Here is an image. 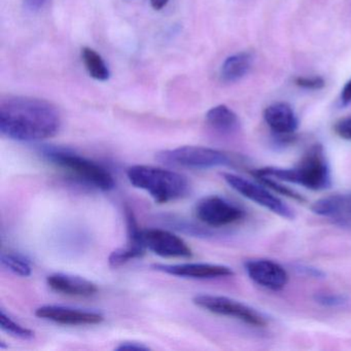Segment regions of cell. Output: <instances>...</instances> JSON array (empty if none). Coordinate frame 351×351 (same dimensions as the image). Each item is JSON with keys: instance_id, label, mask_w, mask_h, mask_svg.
Returning a JSON list of instances; mask_svg holds the SVG:
<instances>
[{"instance_id": "cell-1", "label": "cell", "mask_w": 351, "mask_h": 351, "mask_svg": "<svg viewBox=\"0 0 351 351\" xmlns=\"http://www.w3.org/2000/svg\"><path fill=\"white\" fill-rule=\"evenodd\" d=\"M62 125L58 108L40 98L5 96L0 100V132L17 141H38L55 136Z\"/></svg>"}, {"instance_id": "cell-2", "label": "cell", "mask_w": 351, "mask_h": 351, "mask_svg": "<svg viewBox=\"0 0 351 351\" xmlns=\"http://www.w3.org/2000/svg\"><path fill=\"white\" fill-rule=\"evenodd\" d=\"M254 178H270L299 184L308 190L324 191L332 186L330 168L324 147L315 145L304 154L293 168L265 167L252 172Z\"/></svg>"}, {"instance_id": "cell-3", "label": "cell", "mask_w": 351, "mask_h": 351, "mask_svg": "<svg viewBox=\"0 0 351 351\" xmlns=\"http://www.w3.org/2000/svg\"><path fill=\"white\" fill-rule=\"evenodd\" d=\"M127 178L133 186L147 192L159 204L180 200L190 191L186 176L155 166H132L127 170Z\"/></svg>"}, {"instance_id": "cell-4", "label": "cell", "mask_w": 351, "mask_h": 351, "mask_svg": "<svg viewBox=\"0 0 351 351\" xmlns=\"http://www.w3.org/2000/svg\"><path fill=\"white\" fill-rule=\"evenodd\" d=\"M43 155L57 167L98 190L108 192L116 186L114 178L106 168L75 152L60 147H45Z\"/></svg>"}, {"instance_id": "cell-5", "label": "cell", "mask_w": 351, "mask_h": 351, "mask_svg": "<svg viewBox=\"0 0 351 351\" xmlns=\"http://www.w3.org/2000/svg\"><path fill=\"white\" fill-rule=\"evenodd\" d=\"M158 161L166 165L190 169H210L233 165V160L228 154L210 147L199 145H184L173 149L161 152L157 155Z\"/></svg>"}, {"instance_id": "cell-6", "label": "cell", "mask_w": 351, "mask_h": 351, "mask_svg": "<svg viewBox=\"0 0 351 351\" xmlns=\"http://www.w3.org/2000/svg\"><path fill=\"white\" fill-rule=\"evenodd\" d=\"M195 305L217 315L235 318L248 326L264 328L267 319L258 310L237 300L223 295H198L193 300Z\"/></svg>"}, {"instance_id": "cell-7", "label": "cell", "mask_w": 351, "mask_h": 351, "mask_svg": "<svg viewBox=\"0 0 351 351\" xmlns=\"http://www.w3.org/2000/svg\"><path fill=\"white\" fill-rule=\"evenodd\" d=\"M223 178L234 191L239 193L241 196L245 197L248 200L268 209L271 213H275L282 219H289V221L295 219V215L293 209L278 197L272 194L268 189L265 188L264 184H256L233 173H223Z\"/></svg>"}, {"instance_id": "cell-8", "label": "cell", "mask_w": 351, "mask_h": 351, "mask_svg": "<svg viewBox=\"0 0 351 351\" xmlns=\"http://www.w3.org/2000/svg\"><path fill=\"white\" fill-rule=\"evenodd\" d=\"M195 215L207 227L221 228L242 221L245 211L223 197L207 196L197 203Z\"/></svg>"}, {"instance_id": "cell-9", "label": "cell", "mask_w": 351, "mask_h": 351, "mask_svg": "<svg viewBox=\"0 0 351 351\" xmlns=\"http://www.w3.org/2000/svg\"><path fill=\"white\" fill-rule=\"evenodd\" d=\"M143 241L147 250L162 258H192L193 252L180 236L162 229L143 230Z\"/></svg>"}, {"instance_id": "cell-10", "label": "cell", "mask_w": 351, "mask_h": 351, "mask_svg": "<svg viewBox=\"0 0 351 351\" xmlns=\"http://www.w3.org/2000/svg\"><path fill=\"white\" fill-rule=\"evenodd\" d=\"M125 217L127 225V245L114 250L108 256V263L112 268H118L135 258L145 256L147 250L143 241V230L139 228L136 217L132 209L125 207Z\"/></svg>"}, {"instance_id": "cell-11", "label": "cell", "mask_w": 351, "mask_h": 351, "mask_svg": "<svg viewBox=\"0 0 351 351\" xmlns=\"http://www.w3.org/2000/svg\"><path fill=\"white\" fill-rule=\"evenodd\" d=\"M248 277L256 285L273 291H281L289 283L287 271L278 263L267 258H254L244 264Z\"/></svg>"}, {"instance_id": "cell-12", "label": "cell", "mask_w": 351, "mask_h": 351, "mask_svg": "<svg viewBox=\"0 0 351 351\" xmlns=\"http://www.w3.org/2000/svg\"><path fill=\"white\" fill-rule=\"evenodd\" d=\"M36 315L64 326H93L104 320V316L98 312L57 305L42 306L36 310Z\"/></svg>"}, {"instance_id": "cell-13", "label": "cell", "mask_w": 351, "mask_h": 351, "mask_svg": "<svg viewBox=\"0 0 351 351\" xmlns=\"http://www.w3.org/2000/svg\"><path fill=\"white\" fill-rule=\"evenodd\" d=\"M153 268L172 276L194 279H215L233 276L234 271L223 265L206 263H186V264H156Z\"/></svg>"}, {"instance_id": "cell-14", "label": "cell", "mask_w": 351, "mask_h": 351, "mask_svg": "<svg viewBox=\"0 0 351 351\" xmlns=\"http://www.w3.org/2000/svg\"><path fill=\"white\" fill-rule=\"evenodd\" d=\"M311 210L339 227L351 228V193L324 197L313 203Z\"/></svg>"}, {"instance_id": "cell-15", "label": "cell", "mask_w": 351, "mask_h": 351, "mask_svg": "<svg viewBox=\"0 0 351 351\" xmlns=\"http://www.w3.org/2000/svg\"><path fill=\"white\" fill-rule=\"evenodd\" d=\"M264 120L274 135L281 141H291V135L297 131L299 121L289 104L277 102L264 110Z\"/></svg>"}, {"instance_id": "cell-16", "label": "cell", "mask_w": 351, "mask_h": 351, "mask_svg": "<svg viewBox=\"0 0 351 351\" xmlns=\"http://www.w3.org/2000/svg\"><path fill=\"white\" fill-rule=\"evenodd\" d=\"M53 291L73 297H91L98 291L97 285L88 279L65 273H55L47 277Z\"/></svg>"}, {"instance_id": "cell-17", "label": "cell", "mask_w": 351, "mask_h": 351, "mask_svg": "<svg viewBox=\"0 0 351 351\" xmlns=\"http://www.w3.org/2000/svg\"><path fill=\"white\" fill-rule=\"evenodd\" d=\"M206 122L213 130L221 134H232L240 128L237 114L223 104L215 106L207 112Z\"/></svg>"}, {"instance_id": "cell-18", "label": "cell", "mask_w": 351, "mask_h": 351, "mask_svg": "<svg viewBox=\"0 0 351 351\" xmlns=\"http://www.w3.org/2000/svg\"><path fill=\"white\" fill-rule=\"evenodd\" d=\"M252 65V55L240 52L228 57L221 69V77L225 83H236L243 79Z\"/></svg>"}, {"instance_id": "cell-19", "label": "cell", "mask_w": 351, "mask_h": 351, "mask_svg": "<svg viewBox=\"0 0 351 351\" xmlns=\"http://www.w3.org/2000/svg\"><path fill=\"white\" fill-rule=\"evenodd\" d=\"M82 59L86 69L93 79L100 82H106L110 79V69L106 61L93 49L84 48L82 50Z\"/></svg>"}, {"instance_id": "cell-20", "label": "cell", "mask_w": 351, "mask_h": 351, "mask_svg": "<svg viewBox=\"0 0 351 351\" xmlns=\"http://www.w3.org/2000/svg\"><path fill=\"white\" fill-rule=\"evenodd\" d=\"M1 264L8 270L11 271L14 274L19 275V276L27 277L32 275V270L30 263L21 254L3 252L1 254Z\"/></svg>"}, {"instance_id": "cell-21", "label": "cell", "mask_w": 351, "mask_h": 351, "mask_svg": "<svg viewBox=\"0 0 351 351\" xmlns=\"http://www.w3.org/2000/svg\"><path fill=\"white\" fill-rule=\"evenodd\" d=\"M0 328L3 332H8L15 338L22 339V340H32L34 338V330L12 319L3 309L0 310Z\"/></svg>"}, {"instance_id": "cell-22", "label": "cell", "mask_w": 351, "mask_h": 351, "mask_svg": "<svg viewBox=\"0 0 351 351\" xmlns=\"http://www.w3.org/2000/svg\"><path fill=\"white\" fill-rule=\"evenodd\" d=\"M261 184H264L267 188L270 190L274 191V192L278 193V194L283 195V196L289 197V198L293 199V200L299 201V202H304L305 198L299 193L295 191L291 190L289 186H285V184H281L279 180H274V178H256Z\"/></svg>"}, {"instance_id": "cell-23", "label": "cell", "mask_w": 351, "mask_h": 351, "mask_svg": "<svg viewBox=\"0 0 351 351\" xmlns=\"http://www.w3.org/2000/svg\"><path fill=\"white\" fill-rule=\"evenodd\" d=\"M313 299L318 305L328 308L341 307L348 302V297L344 293H326V291L316 293Z\"/></svg>"}, {"instance_id": "cell-24", "label": "cell", "mask_w": 351, "mask_h": 351, "mask_svg": "<svg viewBox=\"0 0 351 351\" xmlns=\"http://www.w3.org/2000/svg\"><path fill=\"white\" fill-rule=\"evenodd\" d=\"M298 87L307 90H320L326 86V82L322 77H299L295 80Z\"/></svg>"}, {"instance_id": "cell-25", "label": "cell", "mask_w": 351, "mask_h": 351, "mask_svg": "<svg viewBox=\"0 0 351 351\" xmlns=\"http://www.w3.org/2000/svg\"><path fill=\"white\" fill-rule=\"evenodd\" d=\"M334 130L341 138L351 141V117L342 119V120L337 122Z\"/></svg>"}, {"instance_id": "cell-26", "label": "cell", "mask_w": 351, "mask_h": 351, "mask_svg": "<svg viewBox=\"0 0 351 351\" xmlns=\"http://www.w3.org/2000/svg\"><path fill=\"white\" fill-rule=\"evenodd\" d=\"M149 347L145 345V343L137 342V341H124L120 343L119 346L117 347L116 350H132V351H143L149 350Z\"/></svg>"}, {"instance_id": "cell-27", "label": "cell", "mask_w": 351, "mask_h": 351, "mask_svg": "<svg viewBox=\"0 0 351 351\" xmlns=\"http://www.w3.org/2000/svg\"><path fill=\"white\" fill-rule=\"evenodd\" d=\"M297 270L303 274L307 275L309 277H314V278H322L324 276V273L318 269L313 268V267L304 266V265H300L297 267Z\"/></svg>"}, {"instance_id": "cell-28", "label": "cell", "mask_w": 351, "mask_h": 351, "mask_svg": "<svg viewBox=\"0 0 351 351\" xmlns=\"http://www.w3.org/2000/svg\"><path fill=\"white\" fill-rule=\"evenodd\" d=\"M341 102L343 106H347L351 102V80H349L343 87L342 92H341Z\"/></svg>"}, {"instance_id": "cell-29", "label": "cell", "mask_w": 351, "mask_h": 351, "mask_svg": "<svg viewBox=\"0 0 351 351\" xmlns=\"http://www.w3.org/2000/svg\"><path fill=\"white\" fill-rule=\"evenodd\" d=\"M149 1H151L152 8L156 11H161L169 3V0H149Z\"/></svg>"}, {"instance_id": "cell-30", "label": "cell", "mask_w": 351, "mask_h": 351, "mask_svg": "<svg viewBox=\"0 0 351 351\" xmlns=\"http://www.w3.org/2000/svg\"><path fill=\"white\" fill-rule=\"evenodd\" d=\"M26 1H27V5L30 10L36 11V10H40L46 3L47 0H26Z\"/></svg>"}]
</instances>
